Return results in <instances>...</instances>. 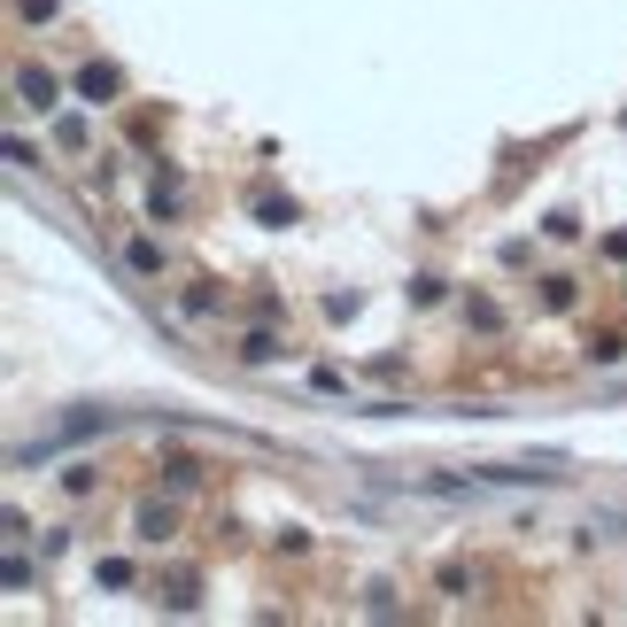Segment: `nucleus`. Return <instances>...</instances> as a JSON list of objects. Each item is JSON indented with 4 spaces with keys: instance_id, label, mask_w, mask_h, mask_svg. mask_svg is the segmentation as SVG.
Masks as SVG:
<instances>
[{
    "instance_id": "nucleus-1",
    "label": "nucleus",
    "mask_w": 627,
    "mask_h": 627,
    "mask_svg": "<svg viewBox=\"0 0 627 627\" xmlns=\"http://www.w3.org/2000/svg\"><path fill=\"white\" fill-rule=\"evenodd\" d=\"M16 93H24L31 109H55V78L47 70H16Z\"/></svg>"
},
{
    "instance_id": "nucleus-2",
    "label": "nucleus",
    "mask_w": 627,
    "mask_h": 627,
    "mask_svg": "<svg viewBox=\"0 0 627 627\" xmlns=\"http://www.w3.org/2000/svg\"><path fill=\"white\" fill-rule=\"evenodd\" d=\"M78 93H86V101H109V93H117V70H101V62H93L86 78H78Z\"/></svg>"
}]
</instances>
